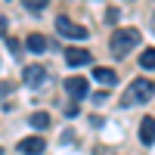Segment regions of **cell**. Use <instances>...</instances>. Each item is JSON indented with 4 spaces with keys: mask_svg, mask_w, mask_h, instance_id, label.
<instances>
[{
    "mask_svg": "<svg viewBox=\"0 0 155 155\" xmlns=\"http://www.w3.org/2000/svg\"><path fill=\"white\" fill-rule=\"evenodd\" d=\"M25 47H28L31 53H44V50H47V37H44V34H28Z\"/></svg>",
    "mask_w": 155,
    "mask_h": 155,
    "instance_id": "30bf717a",
    "label": "cell"
},
{
    "mask_svg": "<svg viewBox=\"0 0 155 155\" xmlns=\"http://www.w3.org/2000/svg\"><path fill=\"white\" fill-rule=\"evenodd\" d=\"M56 31H59L62 37H68V41H87V28H84V25H74V22L65 19V16L56 19Z\"/></svg>",
    "mask_w": 155,
    "mask_h": 155,
    "instance_id": "3957f363",
    "label": "cell"
},
{
    "mask_svg": "<svg viewBox=\"0 0 155 155\" xmlns=\"http://www.w3.org/2000/svg\"><path fill=\"white\" fill-rule=\"evenodd\" d=\"M22 81L28 84V87H41L47 81V68L44 65H25L22 68Z\"/></svg>",
    "mask_w": 155,
    "mask_h": 155,
    "instance_id": "277c9868",
    "label": "cell"
},
{
    "mask_svg": "<svg viewBox=\"0 0 155 155\" xmlns=\"http://www.w3.org/2000/svg\"><path fill=\"white\" fill-rule=\"evenodd\" d=\"M137 44H140V31H137V28H118V31L112 34V44H109V47H112V56L121 59V56L130 53Z\"/></svg>",
    "mask_w": 155,
    "mask_h": 155,
    "instance_id": "6da1fadb",
    "label": "cell"
},
{
    "mask_svg": "<svg viewBox=\"0 0 155 155\" xmlns=\"http://www.w3.org/2000/svg\"><path fill=\"white\" fill-rule=\"evenodd\" d=\"M3 31H6V19L0 16V37H3Z\"/></svg>",
    "mask_w": 155,
    "mask_h": 155,
    "instance_id": "2e32d148",
    "label": "cell"
},
{
    "mask_svg": "<svg viewBox=\"0 0 155 155\" xmlns=\"http://www.w3.org/2000/svg\"><path fill=\"white\" fill-rule=\"evenodd\" d=\"M47 3H50V0H25V9H31V12H41Z\"/></svg>",
    "mask_w": 155,
    "mask_h": 155,
    "instance_id": "4fadbf2b",
    "label": "cell"
},
{
    "mask_svg": "<svg viewBox=\"0 0 155 155\" xmlns=\"http://www.w3.org/2000/svg\"><path fill=\"white\" fill-rule=\"evenodd\" d=\"M0 155H3V149H0Z\"/></svg>",
    "mask_w": 155,
    "mask_h": 155,
    "instance_id": "e0dca14e",
    "label": "cell"
},
{
    "mask_svg": "<svg viewBox=\"0 0 155 155\" xmlns=\"http://www.w3.org/2000/svg\"><path fill=\"white\" fill-rule=\"evenodd\" d=\"M65 90H68V93L74 96V99H84L87 96V78H68V81H65Z\"/></svg>",
    "mask_w": 155,
    "mask_h": 155,
    "instance_id": "52a82bcc",
    "label": "cell"
},
{
    "mask_svg": "<svg viewBox=\"0 0 155 155\" xmlns=\"http://www.w3.org/2000/svg\"><path fill=\"white\" fill-rule=\"evenodd\" d=\"M106 96H109L106 90H99V93H93V102H96V106H99V102H106Z\"/></svg>",
    "mask_w": 155,
    "mask_h": 155,
    "instance_id": "5bb4252c",
    "label": "cell"
},
{
    "mask_svg": "<svg viewBox=\"0 0 155 155\" xmlns=\"http://www.w3.org/2000/svg\"><path fill=\"white\" fill-rule=\"evenodd\" d=\"M140 68H143V71H155V50H143V56H140Z\"/></svg>",
    "mask_w": 155,
    "mask_h": 155,
    "instance_id": "7c38bea8",
    "label": "cell"
},
{
    "mask_svg": "<svg viewBox=\"0 0 155 155\" xmlns=\"http://www.w3.org/2000/svg\"><path fill=\"white\" fill-rule=\"evenodd\" d=\"M93 81L112 87V84H118V74H115L112 68H106V65H96V68H93Z\"/></svg>",
    "mask_w": 155,
    "mask_h": 155,
    "instance_id": "ba28073f",
    "label": "cell"
},
{
    "mask_svg": "<svg viewBox=\"0 0 155 155\" xmlns=\"http://www.w3.org/2000/svg\"><path fill=\"white\" fill-rule=\"evenodd\" d=\"M44 149H47V140L44 137H25L19 143V152L22 155H41Z\"/></svg>",
    "mask_w": 155,
    "mask_h": 155,
    "instance_id": "5b68a950",
    "label": "cell"
},
{
    "mask_svg": "<svg viewBox=\"0 0 155 155\" xmlns=\"http://www.w3.org/2000/svg\"><path fill=\"white\" fill-rule=\"evenodd\" d=\"M140 140H143L146 146L155 143V118H143L140 121Z\"/></svg>",
    "mask_w": 155,
    "mask_h": 155,
    "instance_id": "9c48e42d",
    "label": "cell"
},
{
    "mask_svg": "<svg viewBox=\"0 0 155 155\" xmlns=\"http://www.w3.org/2000/svg\"><path fill=\"white\" fill-rule=\"evenodd\" d=\"M28 121H31L34 130H47V127H50V115H47V112H34Z\"/></svg>",
    "mask_w": 155,
    "mask_h": 155,
    "instance_id": "8fae6325",
    "label": "cell"
},
{
    "mask_svg": "<svg viewBox=\"0 0 155 155\" xmlns=\"http://www.w3.org/2000/svg\"><path fill=\"white\" fill-rule=\"evenodd\" d=\"M90 59H93V56H90L84 47H71V50H65V62H68L71 68H78V65H87Z\"/></svg>",
    "mask_w": 155,
    "mask_h": 155,
    "instance_id": "8992f818",
    "label": "cell"
},
{
    "mask_svg": "<svg viewBox=\"0 0 155 155\" xmlns=\"http://www.w3.org/2000/svg\"><path fill=\"white\" fill-rule=\"evenodd\" d=\"M149 96H155V84L146 78H137V81L127 87V93L121 96V106H137V102H149Z\"/></svg>",
    "mask_w": 155,
    "mask_h": 155,
    "instance_id": "7a4b0ae2",
    "label": "cell"
},
{
    "mask_svg": "<svg viewBox=\"0 0 155 155\" xmlns=\"http://www.w3.org/2000/svg\"><path fill=\"white\" fill-rule=\"evenodd\" d=\"M149 28H152V34H155V3H152V12H149Z\"/></svg>",
    "mask_w": 155,
    "mask_h": 155,
    "instance_id": "9a60e30c",
    "label": "cell"
}]
</instances>
